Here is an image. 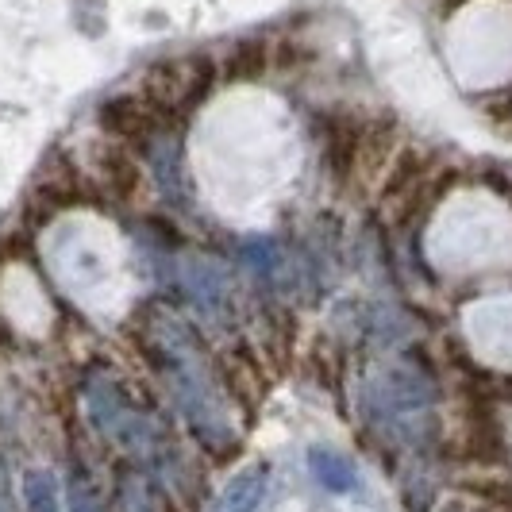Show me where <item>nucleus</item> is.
<instances>
[{
    "instance_id": "423d86ee",
    "label": "nucleus",
    "mask_w": 512,
    "mask_h": 512,
    "mask_svg": "<svg viewBox=\"0 0 512 512\" xmlns=\"http://www.w3.org/2000/svg\"><path fill=\"white\" fill-rule=\"evenodd\" d=\"M262 493H266V470H247V474H239L228 486V493L220 497L216 512H255Z\"/></svg>"
},
{
    "instance_id": "39448f33",
    "label": "nucleus",
    "mask_w": 512,
    "mask_h": 512,
    "mask_svg": "<svg viewBox=\"0 0 512 512\" xmlns=\"http://www.w3.org/2000/svg\"><path fill=\"white\" fill-rule=\"evenodd\" d=\"M266 70H270V47L258 43V39L239 43V47L228 54V62H224V77H228V81H258Z\"/></svg>"
},
{
    "instance_id": "20e7f679",
    "label": "nucleus",
    "mask_w": 512,
    "mask_h": 512,
    "mask_svg": "<svg viewBox=\"0 0 512 512\" xmlns=\"http://www.w3.org/2000/svg\"><path fill=\"white\" fill-rule=\"evenodd\" d=\"M97 166H101V181L120 197V201L135 197V189H139V166H135V158H131L124 147L101 151L97 154Z\"/></svg>"
},
{
    "instance_id": "f03ea898",
    "label": "nucleus",
    "mask_w": 512,
    "mask_h": 512,
    "mask_svg": "<svg viewBox=\"0 0 512 512\" xmlns=\"http://www.w3.org/2000/svg\"><path fill=\"white\" fill-rule=\"evenodd\" d=\"M359 154H362L359 124H355V120H347V116H335L332 124H328V162H332L335 178L339 181L351 178V170H355Z\"/></svg>"
},
{
    "instance_id": "f257e3e1",
    "label": "nucleus",
    "mask_w": 512,
    "mask_h": 512,
    "mask_svg": "<svg viewBox=\"0 0 512 512\" xmlns=\"http://www.w3.org/2000/svg\"><path fill=\"white\" fill-rule=\"evenodd\" d=\"M158 116H154L143 97H112L101 108V128L120 139V143H143L154 131Z\"/></svg>"
},
{
    "instance_id": "0eeeda50",
    "label": "nucleus",
    "mask_w": 512,
    "mask_h": 512,
    "mask_svg": "<svg viewBox=\"0 0 512 512\" xmlns=\"http://www.w3.org/2000/svg\"><path fill=\"white\" fill-rule=\"evenodd\" d=\"M420 174H424V154L401 151L397 154V166H393V170H389V178H385L382 197L385 201H393V197H401V193H412V189L420 185Z\"/></svg>"
},
{
    "instance_id": "7ed1b4c3",
    "label": "nucleus",
    "mask_w": 512,
    "mask_h": 512,
    "mask_svg": "<svg viewBox=\"0 0 512 512\" xmlns=\"http://www.w3.org/2000/svg\"><path fill=\"white\" fill-rule=\"evenodd\" d=\"M308 466L316 474V482L332 493H351L359 486V474H355V462L347 459L343 451H332V447H312L308 451Z\"/></svg>"
}]
</instances>
